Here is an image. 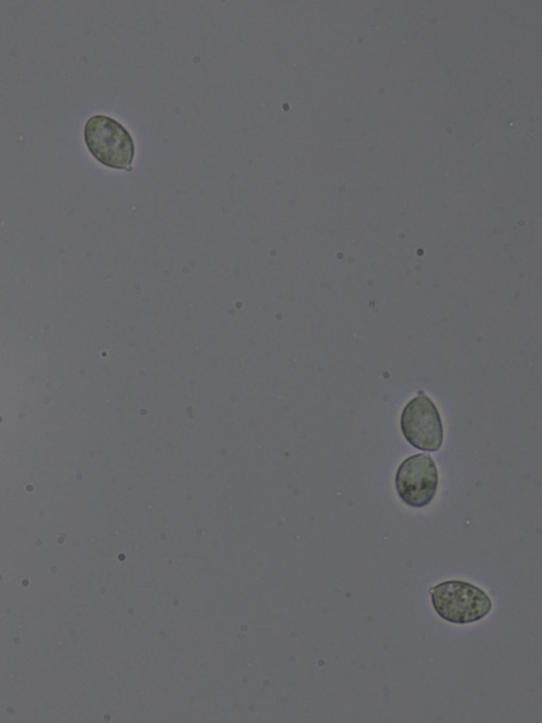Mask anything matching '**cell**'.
Listing matches in <instances>:
<instances>
[{
  "label": "cell",
  "instance_id": "cell-1",
  "mask_svg": "<svg viewBox=\"0 0 542 723\" xmlns=\"http://www.w3.org/2000/svg\"><path fill=\"white\" fill-rule=\"evenodd\" d=\"M83 135L88 149L100 163L112 169L132 170L135 145L121 123L106 115H94L86 121Z\"/></svg>",
  "mask_w": 542,
  "mask_h": 723
},
{
  "label": "cell",
  "instance_id": "cell-4",
  "mask_svg": "<svg viewBox=\"0 0 542 723\" xmlns=\"http://www.w3.org/2000/svg\"><path fill=\"white\" fill-rule=\"evenodd\" d=\"M399 497L413 508L426 507L434 498L438 486V472L432 457L418 453L406 458L395 474Z\"/></svg>",
  "mask_w": 542,
  "mask_h": 723
},
{
  "label": "cell",
  "instance_id": "cell-3",
  "mask_svg": "<svg viewBox=\"0 0 542 723\" xmlns=\"http://www.w3.org/2000/svg\"><path fill=\"white\" fill-rule=\"evenodd\" d=\"M400 428L408 443L418 450L435 452L442 446L444 433L441 417L434 402L424 393L418 394L404 406Z\"/></svg>",
  "mask_w": 542,
  "mask_h": 723
},
{
  "label": "cell",
  "instance_id": "cell-2",
  "mask_svg": "<svg viewBox=\"0 0 542 723\" xmlns=\"http://www.w3.org/2000/svg\"><path fill=\"white\" fill-rule=\"evenodd\" d=\"M429 592L433 609L440 617L453 623L476 622L492 609V601L480 587L466 581H443Z\"/></svg>",
  "mask_w": 542,
  "mask_h": 723
}]
</instances>
